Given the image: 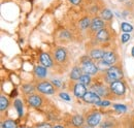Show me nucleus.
Returning <instances> with one entry per match:
<instances>
[{"instance_id":"1","label":"nucleus","mask_w":134,"mask_h":128,"mask_svg":"<svg viewBox=\"0 0 134 128\" xmlns=\"http://www.w3.org/2000/svg\"><path fill=\"white\" fill-rule=\"evenodd\" d=\"M123 79V71L120 67L118 66H110L107 70H106V74H105V81L109 84L115 83L118 81H121Z\"/></svg>"},{"instance_id":"2","label":"nucleus","mask_w":134,"mask_h":128,"mask_svg":"<svg viewBox=\"0 0 134 128\" xmlns=\"http://www.w3.org/2000/svg\"><path fill=\"white\" fill-rule=\"evenodd\" d=\"M82 69L86 74H89V76L96 74L97 71H98V67L88 57H83L82 58Z\"/></svg>"},{"instance_id":"3","label":"nucleus","mask_w":134,"mask_h":128,"mask_svg":"<svg viewBox=\"0 0 134 128\" xmlns=\"http://www.w3.org/2000/svg\"><path fill=\"white\" fill-rule=\"evenodd\" d=\"M36 89H37L39 92L43 93V94H54L55 91H56L54 85H53L51 82H46V81L38 83V84L36 85Z\"/></svg>"},{"instance_id":"4","label":"nucleus","mask_w":134,"mask_h":128,"mask_svg":"<svg viewBox=\"0 0 134 128\" xmlns=\"http://www.w3.org/2000/svg\"><path fill=\"white\" fill-rule=\"evenodd\" d=\"M110 91L117 95H123L126 91V87H125V84L121 81H118L115 83H111L110 84V87H109Z\"/></svg>"},{"instance_id":"5","label":"nucleus","mask_w":134,"mask_h":128,"mask_svg":"<svg viewBox=\"0 0 134 128\" xmlns=\"http://www.w3.org/2000/svg\"><path fill=\"white\" fill-rule=\"evenodd\" d=\"M84 101L87 103H93V104H99L101 102L100 96L98 94H96L93 91H89L86 93V95L84 96Z\"/></svg>"},{"instance_id":"6","label":"nucleus","mask_w":134,"mask_h":128,"mask_svg":"<svg viewBox=\"0 0 134 128\" xmlns=\"http://www.w3.org/2000/svg\"><path fill=\"white\" fill-rule=\"evenodd\" d=\"M116 62H117V56L114 52H105L104 53V56L102 58V63L105 65L113 66Z\"/></svg>"},{"instance_id":"7","label":"nucleus","mask_w":134,"mask_h":128,"mask_svg":"<svg viewBox=\"0 0 134 128\" xmlns=\"http://www.w3.org/2000/svg\"><path fill=\"white\" fill-rule=\"evenodd\" d=\"M100 121H101V116L99 113H93L90 116H88V118H87V123L91 127L97 126L100 123Z\"/></svg>"},{"instance_id":"8","label":"nucleus","mask_w":134,"mask_h":128,"mask_svg":"<svg viewBox=\"0 0 134 128\" xmlns=\"http://www.w3.org/2000/svg\"><path fill=\"white\" fill-rule=\"evenodd\" d=\"M91 29L94 32H99L104 29V21L101 18H94L91 23Z\"/></svg>"},{"instance_id":"9","label":"nucleus","mask_w":134,"mask_h":128,"mask_svg":"<svg viewBox=\"0 0 134 128\" xmlns=\"http://www.w3.org/2000/svg\"><path fill=\"white\" fill-rule=\"evenodd\" d=\"M73 92H74V95L76 96V97H79V98H84V96L86 95V93H87L88 91H87L86 86H84V85L81 84V83H77V84L74 86Z\"/></svg>"},{"instance_id":"10","label":"nucleus","mask_w":134,"mask_h":128,"mask_svg":"<svg viewBox=\"0 0 134 128\" xmlns=\"http://www.w3.org/2000/svg\"><path fill=\"white\" fill-rule=\"evenodd\" d=\"M55 58H56V60H57L58 62H60V63L64 62L67 58L66 50H65V49H63V48L57 49V50L55 51Z\"/></svg>"},{"instance_id":"11","label":"nucleus","mask_w":134,"mask_h":128,"mask_svg":"<svg viewBox=\"0 0 134 128\" xmlns=\"http://www.w3.org/2000/svg\"><path fill=\"white\" fill-rule=\"evenodd\" d=\"M28 102L34 106V108H39L41 104H42V98L39 95H30L28 97Z\"/></svg>"},{"instance_id":"12","label":"nucleus","mask_w":134,"mask_h":128,"mask_svg":"<svg viewBox=\"0 0 134 128\" xmlns=\"http://www.w3.org/2000/svg\"><path fill=\"white\" fill-rule=\"evenodd\" d=\"M83 76V69L79 66H74L70 73V79L73 81H80L81 77Z\"/></svg>"},{"instance_id":"13","label":"nucleus","mask_w":134,"mask_h":128,"mask_svg":"<svg viewBox=\"0 0 134 128\" xmlns=\"http://www.w3.org/2000/svg\"><path fill=\"white\" fill-rule=\"evenodd\" d=\"M109 37H110V35H109V32L107 31V29H102L100 30L99 32H97V34H96V38H97V40H99L101 42H105V41H107L108 39H109Z\"/></svg>"},{"instance_id":"14","label":"nucleus","mask_w":134,"mask_h":128,"mask_svg":"<svg viewBox=\"0 0 134 128\" xmlns=\"http://www.w3.org/2000/svg\"><path fill=\"white\" fill-rule=\"evenodd\" d=\"M40 62L42 64V66L44 67H51L53 65V62H52V59H51L50 55L48 53H42L40 55Z\"/></svg>"},{"instance_id":"15","label":"nucleus","mask_w":134,"mask_h":128,"mask_svg":"<svg viewBox=\"0 0 134 128\" xmlns=\"http://www.w3.org/2000/svg\"><path fill=\"white\" fill-rule=\"evenodd\" d=\"M34 72H35V76L40 79H44L48 74L47 67H44V66H36L34 68Z\"/></svg>"},{"instance_id":"16","label":"nucleus","mask_w":134,"mask_h":128,"mask_svg":"<svg viewBox=\"0 0 134 128\" xmlns=\"http://www.w3.org/2000/svg\"><path fill=\"white\" fill-rule=\"evenodd\" d=\"M104 51L102 50H99V49H94L90 52V57L94 60H99V59H102L103 56H104Z\"/></svg>"},{"instance_id":"17","label":"nucleus","mask_w":134,"mask_h":128,"mask_svg":"<svg viewBox=\"0 0 134 128\" xmlns=\"http://www.w3.org/2000/svg\"><path fill=\"white\" fill-rule=\"evenodd\" d=\"M92 89H93V92H95L96 94H98L99 96H105L108 94V91H107V89L104 86L95 85V86L92 87Z\"/></svg>"},{"instance_id":"18","label":"nucleus","mask_w":134,"mask_h":128,"mask_svg":"<svg viewBox=\"0 0 134 128\" xmlns=\"http://www.w3.org/2000/svg\"><path fill=\"white\" fill-rule=\"evenodd\" d=\"M91 23H92V21L90 20V18L86 17V18L82 19V20L80 21V28H81L82 30H86L87 28L91 27Z\"/></svg>"},{"instance_id":"19","label":"nucleus","mask_w":134,"mask_h":128,"mask_svg":"<svg viewBox=\"0 0 134 128\" xmlns=\"http://www.w3.org/2000/svg\"><path fill=\"white\" fill-rule=\"evenodd\" d=\"M113 17H114V15H113L111 10H109L107 8H105L101 12V19L104 21H110L113 19Z\"/></svg>"},{"instance_id":"20","label":"nucleus","mask_w":134,"mask_h":128,"mask_svg":"<svg viewBox=\"0 0 134 128\" xmlns=\"http://www.w3.org/2000/svg\"><path fill=\"white\" fill-rule=\"evenodd\" d=\"M72 124L74 125V126H76V127H80V126H82L83 124H84V118L82 117V116H80V115H76V116H74V117H72Z\"/></svg>"},{"instance_id":"21","label":"nucleus","mask_w":134,"mask_h":128,"mask_svg":"<svg viewBox=\"0 0 134 128\" xmlns=\"http://www.w3.org/2000/svg\"><path fill=\"white\" fill-rule=\"evenodd\" d=\"M8 105H9L8 99H7L5 96L2 95L0 97V110H1V111H4V110H6V109L8 108Z\"/></svg>"},{"instance_id":"22","label":"nucleus","mask_w":134,"mask_h":128,"mask_svg":"<svg viewBox=\"0 0 134 128\" xmlns=\"http://www.w3.org/2000/svg\"><path fill=\"white\" fill-rule=\"evenodd\" d=\"M79 83H81V84H83L84 86H89L90 84H91V78H90V76L89 74H83L82 77H81V79L79 81Z\"/></svg>"},{"instance_id":"23","label":"nucleus","mask_w":134,"mask_h":128,"mask_svg":"<svg viewBox=\"0 0 134 128\" xmlns=\"http://www.w3.org/2000/svg\"><path fill=\"white\" fill-rule=\"evenodd\" d=\"M15 106H16V109H17L18 111V115L20 117L23 116V102H22V100L16 99L15 100Z\"/></svg>"},{"instance_id":"24","label":"nucleus","mask_w":134,"mask_h":128,"mask_svg":"<svg viewBox=\"0 0 134 128\" xmlns=\"http://www.w3.org/2000/svg\"><path fill=\"white\" fill-rule=\"evenodd\" d=\"M2 127L3 128H18L17 123L13 120H6L3 124H2Z\"/></svg>"},{"instance_id":"25","label":"nucleus","mask_w":134,"mask_h":128,"mask_svg":"<svg viewBox=\"0 0 134 128\" xmlns=\"http://www.w3.org/2000/svg\"><path fill=\"white\" fill-rule=\"evenodd\" d=\"M22 88H23V91H24L26 94L33 93V91H34L33 85H31V84H25V85L22 86Z\"/></svg>"},{"instance_id":"26","label":"nucleus","mask_w":134,"mask_h":128,"mask_svg":"<svg viewBox=\"0 0 134 128\" xmlns=\"http://www.w3.org/2000/svg\"><path fill=\"white\" fill-rule=\"evenodd\" d=\"M121 29L125 32V33H130V32L133 31V27H132L130 24L125 23V22L122 23V25H121Z\"/></svg>"},{"instance_id":"27","label":"nucleus","mask_w":134,"mask_h":128,"mask_svg":"<svg viewBox=\"0 0 134 128\" xmlns=\"http://www.w3.org/2000/svg\"><path fill=\"white\" fill-rule=\"evenodd\" d=\"M51 83L54 85V87H57V88H63V86H64L63 82L59 79H54V80H52Z\"/></svg>"},{"instance_id":"28","label":"nucleus","mask_w":134,"mask_h":128,"mask_svg":"<svg viewBox=\"0 0 134 128\" xmlns=\"http://www.w3.org/2000/svg\"><path fill=\"white\" fill-rule=\"evenodd\" d=\"M114 109L117 110L118 112H122V113H125L127 111V108L125 105H123V104H115L114 105Z\"/></svg>"},{"instance_id":"29","label":"nucleus","mask_w":134,"mask_h":128,"mask_svg":"<svg viewBox=\"0 0 134 128\" xmlns=\"http://www.w3.org/2000/svg\"><path fill=\"white\" fill-rule=\"evenodd\" d=\"M59 96H60V98H61V99H63V100H66V101H70V96L68 95L67 93L61 92V93L59 94Z\"/></svg>"},{"instance_id":"30","label":"nucleus","mask_w":134,"mask_h":128,"mask_svg":"<svg viewBox=\"0 0 134 128\" xmlns=\"http://www.w3.org/2000/svg\"><path fill=\"white\" fill-rule=\"evenodd\" d=\"M129 39H130V34H129V33H124V34L122 35V42H123V44L127 42Z\"/></svg>"},{"instance_id":"31","label":"nucleus","mask_w":134,"mask_h":128,"mask_svg":"<svg viewBox=\"0 0 134 128\" xmlns=\"http://www.w3.org/2000/svg\"><path fill=\"white\" fill-rule=\"evenodd\" d=\"M98 105H101V106H108V105H110V102L107 101V100H104V101H101Z\"/></svg>"},{"instance_id":"32","label":"nucleus","mask_w":134,"mask_h":128,"mask_svg":"<svg viewBox=\"0 0 134 128\" xmlns=\"http://www.w3.org/2000/svg\"><path fill=\"white\" fill-rule=\"evenodd\" d=\"M36 128H52L50 124H47V123H42V124H39Z\"/></svg>"},{"instance_id":"33","label":"nucleus","mask_w":134,"mask_h":128,"mask_svg":"<svg viewBox=\"0 0 134 128\" xmlns=\"http://www.w3.org/2000/svg\"><path fill=\"white\" fill-rule=\"evenodd\" d=\"M72 4H74V5H80L81 4V2H82V0H69Z\"/></svg>"},{"instance_id":"34","label":"nucleus","mask_w":134,"mask_h":128,"mask_svg":"<svg viewBox=\"0 0 134 128\" xmlns=\"http://www.w3.org/2000/svg\"><path fill=\"white\" fill-rule=\"evenodd\" d=\"M53 128H64V127L61 126V125H57V126H55V127H53Z\"/></svg>"},{"instance_id":"35","label":"nucleus","mask_w":134,"mask_h":128,"mask_svg":"<svg viewBox=\"0 0 134 128\" xmlns=\"http://www.w3.org/2000/svg\"><path fill=\"white\" fill-rule=\"evenodd\" d=\"M131 53H132V56L134 57V47L132 48V51H131Z\"/></svg>"},{"instance_id":"36","label":"nucleus","mask_w":134,"mask_h":128,"mask_svg":"<svg viewBox=\"0 0 134 128\" xmlns=\"http://www.w3.org/2000/svg\"><path fill=\"white\" fill-rule=\"evenodd\" d=\"M85 128H91V126H89V127H88V126H87V127H85Z\"/></svg>"}]
</instances>
